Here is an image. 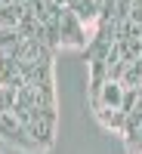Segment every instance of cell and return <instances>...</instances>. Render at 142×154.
I'll list each match as a JSON object with an SVG mask.
<instances>
[{"instance_id":"cell-1","label":"cell","mask_w":142,"mask_h":154,"mask_svg":"<svg viewBox=\"0 0 142 154\" xmlns=\"http://www.w3.org/2000/svg\"><path fill=\"white\" fill-rule=\"evenodd\" d=\"M0 139L6 145H12V148L25 151V154H46V148L28 133V126L22 123V117L12 108H3V105H0Z\"/></svg>"},{"instance_id":"cell-2","label":"cell","mask_w":142,"mask_h":154,"mask_svg":"<svg viewBox=\"0 0 142 154\" xmlns=\"http://www.w3.org/2000/svg\"><path fill=\"white\" fill-rule=\"evenodd\" d=\"M90 37H93V34H87L84 22L77 19L71 9H65V12H62V19H59V46L87 49V46H90Z\"/></svg>"}]
</instances>
